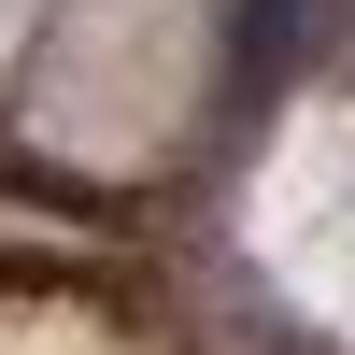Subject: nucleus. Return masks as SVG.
Masks as SVG:
<instances>
[{
  "instance_id": "1",
  "label": "nucleus",
  "mask_w": 355,
  "mask_h": 355,
  "mask_svg": "<svg viewBox=\"0 0 355 355\" xmlns=\"http://www.w3.org/2000/svg\"><path fill=\"white\" fill-rule=\"evenodd\" d=\"M313 43V0H242V85H284Z\"/></svg>"
}]
</instances>
